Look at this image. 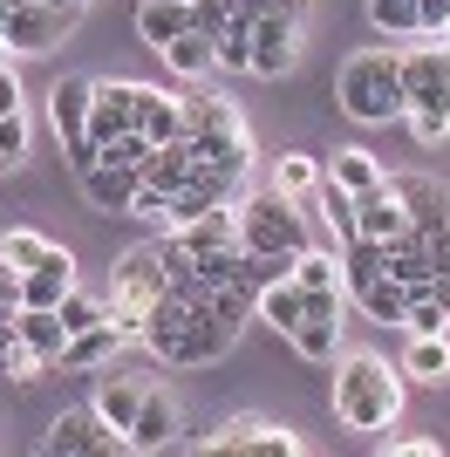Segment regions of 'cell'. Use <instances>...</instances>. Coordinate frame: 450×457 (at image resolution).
Returning <instances> with one entry per match:
<instances>
[{"label": "cell", "mask_w": 450, "mask_h": 457, "mask_svg": "<svg viewBox=\"0 0 450 457\" xmlns=\"http://www.w3.org/2000/svg\"><path fill=\"white\" fill-rule=\"evenodd\" d=\"M335 96L355 123H396L410 116V96H403V55L396 48H362V55L341 62Z\"/></svg>", "instance_id": "obj_1"}, {"label": "cell", "mask_w": 450, "mask_h": 457, "mask_svg": "<svg viewBox=\"0 0 450 457\" xmlns=\"http://www.w3.org/2000/svg\"><path fill=\"white\" fill-rule=\"evenodd\" d=\"M396 410H403V382L382 355H348L335 376V417L348 430H389Z\"/></svg>", "instance_id": "obj_2"}, {"label": "cell", "mask_w": 450, "mask_h": 457, "mask_svg": "<svg viewBox=\"0 0 450 457\" xmlns=\"http://www.w3.org/2000/svg\"><path fill=\"white\" fill-rule=\"evenodd\" d=\"M171 294L164 280V260H157V246H137L116 260V280H110V328L123 335V342H144V321L150 307Z\"/></svg>", "instance_id": "obj_3"}, {"label": "cell", "mask_w": 450, "mask_h": 457, "mask_svg": "<svg viewBox=\"0 0 450 457\" xmlns=\"http://www.w3.org/2000/svg\"><path fill=\"white\" fill-rule=\"evenodd\" d=\"M232 212H239V246H246V253H300V246H307V239H300L294 198H287V191H273V185H266L260 198L232 205Z\"/></svg>", "instance_id": "obj_4"}, {"label": "cell", "mask_w": 450, "mask_h": 457, "mask_svg": "<svg viewBox=\"0 0 450 457\" xmlns=\"http://www.w3.org/2000/svg\"><path fill=\"white\" fill-rule=\"evenodd\" d=\"M7 48L21 55H48L75 21H82V0H28V7H7Z\"/></svg>", "instance_id": "obj_5"}, {"label": "cell", "mask_w": 450, "mask_h": 457, "mask_svg": "<svg viewBox=\"0 0 450 457\" xmlns=\"http://www.w3.org/2000/svg\"><path fill=\"white\" fill-rule=\"evenodd\" d=\"M403 96H410L416 116H444L450 123V48H444V35H430V48L403 55Z\"/></svg>", "instance_id": "obj_6"}, {"label": "cell", "mask_w": 450, "mask_h": 457, "mask_svg": "<svg viewBox=\"0 0 450 457\" xmlns=\"http://www.w3.org/2000/svg\"><path fill=\"white\" fill-rule=\"evenodd\" d=\"M41 451L48 457H110V451H130V444H123V430H110L103 410L89 403V410H62V417L48 423Z\"/></svg>", "instance_id": "obj_7"}, {"label": "cell", "mask_w": 450, "mask_h": 457, "mask_svg": "<svg viewBox=\"0 0 450 457\" xmlns=\"http://www.w3.org/2000/svg\"><path fill=\"white\" fill-rule=\"evenodd\" d=\"M205 451L212 457H300L307 444H300L294 430H280V423H266V417H232Z\"/></svg>", "instance_id": "obj_8"}, {"label": "cell", "mask_w": 450, "mask_h": 457, "mask_svg": "<svg viewBox=\"0 0 450 457\" xmlns=\"http://www.w3.org/2000/svg\"><path fill=\"white\" fill-rule=\"evenodd\" d=\"M294 48H300V14H287V7H260V21H253V76H287L294 69Z\"/></svg>", "instance_id": "obj_9"}, {"label": "cell", "mask_w": 450, "mask_h": 457, "mask_svg": "<svg viewBox=\"0 0 450 457\" xmlns=\"http://www.w3.org/2000/svg\"><path fill=\"white\" fill-rule=\"evenodd\" d=\"M137 110H144V82H96L89 96V144H116L123 130H137Z\"/></svg>", "instance_id": "obj_10"}, {"label": "cell", "mask_w": 450, "mask_h": 457, "mask_svg": "<svg viewBox=\"0 0 450 457\" xmlns=\"http://www.w3.org/2000/svg\"><path fill=\"white\" fill-rule=\"evenodd\" d=\"M75 185H82V198H89L96 212H130L144 171H137V164H116V157H96V164L75 178Z\"/></svg>", "instance_id": "obj_11"}, {"label": "cell", "mask_w": 450, "mask_h": 457, "mask_svg": "<svg viewBox=\"0 0 450 457\" xmlns=\"http://www.w3.org/2000/svg\"><path fill=\"white\" fill-rule=\"evenodd\" d=\"M389 191L403 198V212H410V226H416V232L450 226V191L437 185V178H423V171H396V178H389Z\"/></svg>", "instance_id": "obj_12"}, {"label": "cell", "mask_w": 450, "mask_h": 457, "mask_svg": "<svg viewBox=\"0 0 450 457\" xmlns=\"http://www.w3.org/2000/svg\"><path fill=\"white\" fill-rule=\"evenodd\" d=\"M75 287V260L62 246L41 253V267L21 273V307H62V294Z\"/></svg>", "instance_id": "obj_13"}, {"label": "cell", "mask_w": 450, "mask_h": 457, "mask_svg": "<svg viewBox=\"0 0 450 457\" xmlns=\"http://www.w3.org/2000/svg\"><path fill=\"white\" fill-rule=\"evenodd\" d=\"M123 444H130V451H171V444H178V410H171L164 389H144V410H137V423L123 430Z\"/></svg>", "instance_id": "obj_14"}, {"label": "cell", "mask_w": 450, "mask_h": 457, "mask_svg": "<svg viewBox=\"0 0 450 457\" xmlns=\"http://www.w3.org/2000/svg\"><path fill=\"white\" fill-rule=\"evenodd\" d=\"M382 267H389V280L396 287H410V294H423V287H437V267H430V246H423V232L416 226H403L389 239V260H382Z\"/></svg>", "instance_id": "obj_15"}, {"label": "cell", "mask_w": 450, "mask_h": 457, "mask_svg": "<svg viewBox=\"0 0 450 457\" xmlns=\"http://www.w3.org/2000/svg\"><path fill=\"white\" fill-rule=\"evenodd\" d=\"M403 226H410V212H403V198L389 191V178L355 198V232H362V239H382V246H389Z\"/></svg>", "instance_id": "obj_16"}, {"label": "cell", "mask_w": 450, "mask_h": 457, "mask_svg": "<svg viewBox=\"0 0 450 457\" xmlns=\"http://www.w3.org/2000/svg\"><path fill=\"white\" fill-rule=\"evenodd\" d=\"M89 96H96V82H89V76H62L55 89H48V116H55L62 144L89 137Z\"/></svg>", "instance_id": "obj_17"}, {"label": "cell", "mask_w": 450, "mask_h": 457, "mask_svg": "<svg viewBox=\"0 0 450 457\" xmlns=\"http://www.w3.org/2000/svg\"><path fill=\"white\" fill-rule=\"evenodd\" d=\"M137 130H144L150 144H185V96L150 89V82H144V110H137Z\"/></svg>", "instance_id": "obj_18"}, {"label": "cell", "mask_w": 450, "mask_h": 457, "mask_svg": "<svg viewBox=\"0 0 450 457\" xmlns=\"http://www.w3.org/2000/svg\"><path fill=\"white\" fill-rule=\"evenodd\" d=\"M191 171H198V151H191V137H185V144H157V151L144 157V185H157V191H185V185H191Z\"/></svg>", "instance_id": "obj_19"}, {"label": "cell", "mask_w": 450, "mask_h": 457, "mask_svg": "<svg viewBox=\"0 0 450 457\" xmlns=\"http://www.w3.org/2000/svg\"><path fill=\"white\" fill-rule=\"evenodd\" d=\"M137 35H144L150 48H171L178 35H191V7L185 0H144V7H137Z\"/></svg>", "instance_id": "obj_20"}, {"label": "cell", "mask_w": 450, "mask_h": 457, "mask_svg": "<svg viewBox=\"0 0 450 457\" xmlns=\"http://www.w3.org/2000/svg\"><path fill=\"white\" fill-rule=\"evenodd\" d=\"M185 321H191V301H178V294H164V301L150 307V321H144V348L157 355V362H171V348H178Z\"/></svg>", "instance_id": "obj_21"}, {"label": "cell", "mask_w": 450, "mask_h": 457, "mask_svg": "<svg viewBox=\"0 0 450 457\" xmlns=\"http://www.w3.org/2000/svg\"><path fill=\"white\" fill-rule=\"evenodd\" d=\"M116 348H123V335H116L110 321H96V328H82V335H69V342H62V362H55V369H103Z\"/></svg>", "instance_id": "obj_22"}, {"label": "cell", "mask_w": 450, "mask_h": 457, "mask_svg": "<svg viewBox=\"0 0 450 457\" xmlns=\"http://www.w3.org/2000/svg\"><path fill=\"white\" fill-rule=\"evenodd\" d=\"M96 410H103V423H110V430H130L137 410H144V382H137V376H103Z\"/></svg>", "instance_id": "obj_23"}, {"label": "cell", "mask_w": 450, "mask_h": 457, "mask_svg": "<svg viewBox=\"0 0 450 457\" xmlns=\"http://www.w3.org/2000/svg\"><path fill=\"white\" fill-rule=\"evenodd\" d=\"M157 55L171 62V76L198 82V76H212V69H219V41H205V35H178L171 48H157Z\"/></svg>", "instance_id": "obj_24"}, {"label": "cell", "mask_w": 450, "mask_h": 457, "mask_svg": "<svg viewBox=\"0 0 450 457\" xmlns=\"http://www.w3.org/2000/svg\"><path fill=\"white\" fill-rule=\"evenodd\" d=\"M253 314H260V321H273V328L287 335V328H294L300 314H307V294H300V280H273V287H260Z\"/></svg>", "instance_id": "obj_25"}, {"label": "cell", "mask_w": 450, "mask_h": 457, "mask_svg": "<svg viewBox=\"0 0 450 457\" xmlns=\"http://www.w3.org/2000/svg\"><path fill=\"white\" fill-rule=\"evenodd\" d=\"M287 342H294L300 362H335V342H341V321H321V314H307V321L287 328Z\"/></svg>", "instance_id": "obj_26"}, {"label": "cell", "mask_w": 450, "mask_h": 457, "mask_svg": "<svg viewBox=\"0 0 450 457\" xmlns=\"http://www.w3.org/2000/svg\"><path fill=\"white\" fill-rule=\"evenodd\" d=\"M21 342L41 348L48 362H62V342H69V328H62L55 307H21Z\"/></svg>", "instance_id": "obj_27"}, {"label": "cell", "mask_w": 450, "mask_h": 457, "mask_svg": "<svg viewBox=\"0 0 450 457\" xmlns=\"http://www.w3.org/2000/svg\"><path fill=\"white\" fill-rule=\"evenodd\" d=\"M403 376H416V382H444V376H450V342H444V335H410Z\"/></svg>", "instance_id": "obj_28"}, {"label": "cell", "mask_w": 450, "mask_h": 457, "mask_svg": "<svg viewBox=\"0 0 450 457\" xmlns=\"http://www.w3.org/2000/svg\"><path fill=\"white\" fill-rule=\"evenodd\" d=\"M198 130L239 137V110H232L225 96H185V137H198Z\"/></svg>", "instance_id": "obj_29"}, {"label": "cell", "mask_w": 450, "mask_h": 457, "mask_svg": "<svg viewBox=\"0 0 450 457\" xmlns=\"http://www.w3.org/2000/svg\"><path fill=\"white\" fill-rule=\"evenodd\" d=\"M382 260H389V246H382V239H348V260H341V287H348V294H362V287L375 280V273H382Z\"/></svg>", "instance_id": "obj_30"}, {"label": "cell", "mask_w": 450, "mask_h": 457, "mask_svg": "<svg viewBox=\"0 0 450 457\" xmlns=\"http://www.w3.org/2000/svg\"><path fill=\"white\" fill-rule=\"evenodd\" d=\"M328 178H335L341 191H355V198H362V191H375V185H382V178H389V171H382V164H375L369 151H335V164H328Z\"/></svg>", "instance_id": "obj_31"}, {"label": "cell", "mask_w": 450, "mask_h": 457, "mask_svg": "<svg viewBox=\"0 0 450 457\" xmlns=\"http://www.w3.org/2000/svg\"><path fill=\"white\" fill-rule=\"evenodd\" d=\"M355 301L369 307V321H403V307H410V287H396V280H389V267H382V273H375V280L355 294Z\"/></svg>", "instance_id": "obj_32"}, {"label": "cell", "mask_w": 450, "mask_h": 457, "mask_svg": "<svg viewBox=\"0 0 450 457\" xmlns=\"http://www.w3.org/2000/svg\"><path fill=\"white\" fill-rule=\"evenodd\" d=\"M321 185V164L300 151H280V164H273V191H287V198H314Z\"/></svg>", "instance_id": "obj_33"}, {"label": "cell", "mask_w": 450, "mask_h": 457, "mask_svg": "<svg viewBox=\"0 0 450 457\" xmlns=\"http://www.w3.org/2000/svg\"><path fill=\"white\" fill-rule=\"evenodd\" d=\"M273 280H294V253H239V287H273Z\"/></svg>", "instance_id": "obj_34"}, {"label": "cell", "mask_w": 450, "mask_h": 457, "mask_svg": "<svg viewBox=\"0 0 450 457\" xmlns=\"http://www.w3.org/2000/svg\"><path fill=\"white\" fill-rule=\"evenodd\" d=\"M403 328H410V335H450V321H444V301H437V287L410 294V307H403Z\"/></svg>", "instance_id": "obj_35"}, {"label": "cell", "mask_w": 450, "mask_h": 457, "mask_svg": "<svg viewBox=\"0 0 450 457\" xmlns=\"http://www.w3.org/2000/svg\"><path fill=\"white\" fill-rule=\"evenodd\" d=\"M55 314H62V328H69V335H82V328H96V321H110V307H103V301H89V294H75V287L62 294V307H55Z\"/></svg>", "instance_id": "obj_36"}, {"label": "cell", "mask_w": 450, "mask_h": 457, "mask_svg": "<svg viewBox=\"0 0 450 457\" xmlns=\"http://www.w3.org/2000/svg\"><path fill=\"white\" fill-rule=\"evenodd\" d=\"M369 21L382 35H416V0H369Z\"/></svg>", "instance_id": "obj_37"}, {"label": "cell", "mask_w": 450, "mask_h": 457, "mask_svg": "<svg viewBox=\"0 0 450 457\" xmlns=\"http://www.w3.org/2000/svg\"><path fill=\"white\" fill-rule=\"evenodd\" d=\"M0 253H7V267H14V273H28V267H41L48 239H41V232H7V239H0Z\"/></svg>", "instance_id": "obj_38"}, {"label": "cell", "mask_w": 450, "mask_h": 457, "mask_svg": "<svg viewBox=\"0 0 450 457\" xmlns=\"http://www.w3.org/2000/svg\"><path fill=\"white\" fill-rule=\"evenodd\" d=\"M294 280H300V287H341V273H335V260H328V253H307V246H300V253H294Z\"/></svg>", "instance_id": "obj_39"}, {"label": "cell", "mask_w": 450, "mask_h": 457, "mask_svg": "<svg viewBox=\"0 0 450 457\" xmlns=\"http://www.w3.org/2000/svg\"><path fill=\"white\" fill-rule=\"evenodd\" d=\"M157 151V144H150L144 130H123L116 137V144H103V157H116V164H137V171H144V157Z\"/></svg>", "instance_id": "obj_40"}, {"label": "cell", "mask_w": 450, "mask_h": 457, "mask_svg": "<svg viewBox=\"0 0 450 457\" xmlns=\"http://www.w3.org/2000/svg\"><path fill=\"white\" fill-rule=\"evenodd\" d=\"M0 157H7V164H21V157H28V116H0Z\"/></svg>", "instance_id": "obj_41"}, {"label": "cell", "mask_w": 450, "mask_h": 457, "mask_svg": "<svg viewBox=\"0 0 450 457\" xmlns=\"http://www.w3.org/2000/svg\"><path fill=\"white\" fill-rule=\"evenodd\" d=\"M137 219H164V226H171V191H157V185H137Z\"/></svg>", "instance_id": "obj_42"}, {"label": "cell", "mask_w": 450, "mask_h": 457, "mask_svg": "<svg viewBox=\"0 0 450 457\" xmlns=\"http://www.w3.org/2000/svg\"><path fill=\"white\" fill-rule=\"evenodd\" d=\"M450 28V0H416V35H444Z\"/></svg>", "instance_id": "obj_43"}, {"label": "cell", "mask_w": 450, "mask_h": 457, "mask_svg": "<svg viewBox=\"0 0 450 457\" xmlns=\"http://www.w3.org/2000/svg\"><path fill=\"white\" fill-rule=\"evenodd\" d=\"M423 246H430V267H437V280H450V226L423 232Z\"/></svg>", "instance_id": "obj_44"}, {"label": "cell", "mask_w": 450, "mask_h": 457, "mask_svg": "<svg viewBox=\"0 0 450 457\" xmlns=\"http://www.w3.org/2000/svg\"><path fill=\"white\" fill-rule=\"evenodd\" d=\"M444 444L437 437H389V457H437Z\"/></svg>", "instance_id": "obj_45"}, {"label": "cell", "mask_w": 450, "mask_h": 457, "mask_svg": "<svg viewBox=\"0 0 450 457\" xmlns=\"http://www.w3.org/2000/svg\"><path fill=\"white\" fill-rule=\"evenodd\" d=\"M14 314H21V301H0V335L14 328Z\"/></svg>", "instance_id": "obj_46"}, {"label": "cell", "mask_w": 450, "mask_h": 457, "mask_svg": "<svg viewBox=\"0 0 450 457\" xmlns=\"http://www.w3.org/2000/svg\"><path fill=\"white\" fill-rule=\"evenodd\" d=\"M260 7H287V14H307V0H260Z\"/></svg>", "instance_id": "obj_47"}, {"label": "cell", "mask_w": 450, "mask_h": 457, "mask_svg": "<svg viewBox=\"0 0 450 457\" xmlns=\"http://www.w3.org/2000/svg\"><path fill=\"white\" fill-rule=\"evenodd\" d=\"M437 301H444V321H450V280H437Z\"/></svg>", "instance_id": "obj_48"}, {"label": "cell", "mask_w": 450, "mask_h": 457, "mask_svg": "<svg viewBox=\"0 0 450 457\" xmlns=\"http://www.w3.org/2000/svg\"><path fill=\"white\" fill-rule=\"evenodd\" d=\"M7 171H14V164H7V157H0V178H7Z\"/></svg>", "instance_id": "obj_49"}, {"label": "cell", "mask_w": 450, "mask_h": 457, "mask_svg": "<svg viewBox=\"0 0 450 457\" xmlns=\"http://www.w3.org/2000/svg\"><path fill=\"white\" fill-rule=\"evenodd\" d=\"M0 41H7V21H0Z\"/></svg>", "instance_id": "obj_50"}, {"label": "cell", "mask_w": 450, "mask_h": 457, "mask_svg": "<svg viewBox=\"0 0 450 457\" xmlns=\"http://www.w3.org/2000/svg\"><path fill=\"white\" fill-rule=\"evenodd\" d=\"M444 35H450V28H444Z\"/></svg>", "instance_id": "obj_51"}]
</instances>
